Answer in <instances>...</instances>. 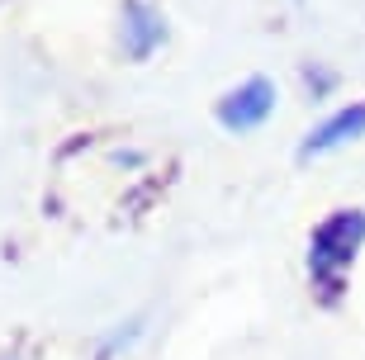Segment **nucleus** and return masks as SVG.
<instances>
[{"label": "nucleus", "instance_id": "f257e3e1", "mask_svg": "<svg viewBox=\"0 0 365 360\" xmlns=\"http://www.w3.org/2000/svg\"><path fill=\"white\" fill-rule=\"evenodd\" d=\"M365 247V209H332L309 232V280L327 308L341 304L346 275Z\"/></svg>", "mask_w": 365, "mask_h": 360}, {"label": "nucleus", "instance_id": "f03ea898", "mask_svg": "<svg viewBox=\"0 0 365 360\" xmlns=\"http://www.w3.org/2000/svg\"><path fill=\"white\" fill-rule=\"evenodd\" d=\"M275 114V81L271 76H247L242 86H232L214 105V119L223 133H252Z\"/></svg>", "mask_w": 365, "mask_h": 360}, {"label": "nucleus", "instance_id": "7ed1b4c3", "mask_svg": "<svg viewBox=\"0 0 365 360\" xmlns=\"http://www.w3.org/2000/svg\"><path fill=\"white\" fill-rule=\"evenodd\" d=\"M356 138H365V100L337 109V114H327L318 128H309V133H304V143H299V161L327 157V152H337V147L356 143Z\"/></svg>", "mask_w": 365, "mask_h": 360}, {"label": "nucleus", "instance_id": "20e7f679", "mask_svg": "<svg viewBox=\"0 0 365 360\" xmlns=\"http://www.w3.org/2000/svg\"><path fill=\"white\" fill-rule=\"evenodd\" d=\"M166 43V19L152 10L148 0H123V57L128 62H148Z\"/></svg>", "mask_w": 365, "mask_h": 360}, {"label": "nucleus", "instance_id": "39448f33", "mask_svg": "<svg viewBox=\"0 0 365 360\" xmlns=\"http://www.w3.org/2000/svg\"><path fill=\"white\" fill-rule=\"evenodd\" d=\"M304 81H309L313 100H323V95L332 91V86H337V76H332V71H323V67H318V62H313V67H304Z\"/></svg>", "mask_w": 365, "mask_h": 360}]
</instances>
